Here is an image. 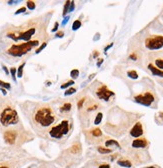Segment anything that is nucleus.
<instances>
[{
    "instance_id": "obj_32",
    "label": "nucleus",
    "mask_w": 163,
    "mask_h": 168,
    "mask_svg": "<svg viewBox=\"0 0 163 168\" xmlns=\"http://www.w3.org/2000/svg\"><path fill=\"white\" fill-rule=\"evenodd\" d=\"M129 59L133 60V61H136L138 59V56H137V53L136 52H133V53H131L129 55Z\"/></svg>"
},
{
    "instance_id": "obj_3",
    "label": "nucleus",
    "mask_w": 163,
    "mask_h": 168,
    "mask_svg": "<svg viewBox=\"0 0 163 168\" xmlns=\"http://www.w3.org/2000/svg\"><path fill=\"white\" fill-rule=\"evenodd\" d=\"M32 120L34 125L39 128H51L58 120V117L51 106L48 104H41L34 110Z\"/></svg>"
},
{
    "instance_id": "obj_15",
    "label": "nucleus",
    "mask_w": 163,
    "mask_h": 168,
    "mask_svg": "<svg viewBox=\"0 0 163 168\" xmlns=\"http://www.w3.org/2000/svg\"><path fill=\"white\" fill-rule=\"evenodd\" d=\"M89 133H90L92 137H96V138L97 137L102 136V131L100 128H98V127H95V128H93V129H91L90 131H89Z\"/></svg>"
},
{
    "instance_id": "obj_12",
    "label": "nucleus",
    "mask_w": 163,
    "mask_h": 168,
    "mask_svg": "<svg viewBox=\"0 0 163 168\" xmlns=\"http://www.w3.org/2000/svg\"><path fill=\"white\" fill-rule=\"evenodd\" d=\"M148 145V141L144 138H136L132 142V147L133 148H145Z\"/></svg>"
},
{
    "instance_id": "obj_36",
    "label": "nucleus",
    "mask_w": 163,
    "mask_h": 168,
    "mask_svg": "<svg viewBox=\"0 0 163 168\" xmlns=\"http://www.w3.org/2000/svg\"><path fill=\"white\" fill-rule=\"evenodd\" d=\"M75 2L74 1H71V4H70V7H69V13L72 12L73 10H74V7H75Z\"/></svg>"
},
{
    "instance_id": "obj_2",
    "label": "nucleus",
    "mask_w": 163,
    "mask_h": 168,
    "mask_svg": "<svg viewBox=\"0 0 163 168\" xmlns=\"http://www.w3.org/2000/svg\"><path fill=\"white\" fill-rule=\"evenodd\" d=\"M41 42L42 41L40 40H32L29 42L5 43V45H2V47L4 48L2 50V57L9 63L24 60L32 53L34 49L36 50L40 46Z\"/></svg>"
},
{
    "instance_id": "obj_23",
    "label": "nucleus",
    "mask_w": 163,
    "mask_h": 168,
    "mask_svg": "<svg viewBox=\"0 0 163 168\" xmlns=\"http://www.w3.org/2000/svg\"><path fill=\"white\" fill-rule=\"evenodd\" d=\"M26 5H27V8H28V9H30V10H34V9H35V7H36L35 2H34V1H31V0H29V1L26 2Z\"/></svg>"
},
{
    "instance_id": "obj_19",
    "label": "nucleus",
    "mask_w": 163,
    "mask_h": 168,
    "mask_svg": "<svg viewBox=\"0 0 163 168\" xmlns=\"http://www.w3.org/2000/svg\"><path fill=\"white\" fill-rule=\"evenodd\" d=\"M127 76L131 79H137L138 78V73L136 70H129L127 71Z\"/></svg>"
},
{
    "instance_id": "obj_8",
    "label": "nucleus",
    "mask_w": 163,
    "mask_h": 168,
    "mask_svg": "<svg viewBox=\"0 0 163 168\" xmlns=\"http://www.w3.org/2000/svg\"><path fill=\"white\" fill-rule=\"evenodd\" d=\"M95 94H96L97 97L101 100H104V101H109V99L114 96V92L107 88L106 85H101L100 87L97 88V90L95 91Z\"/></svg>"
},
{
    "instance_id": "obj_34",
    "label": "nucleus",
    "mask_w": 163,
    "mask_h": 168,
    "mask_svg": "<svg viewBox=\"0 0 163 168\" xmlns=\"http://www.w3.org/2000/svg\"><path fill=\"white\" fill-rule=\"evenodd\" d=\"M58 27H59V23L58 22H55V24H54V27L51 29L52 32H56L58 30Z\"/></svg>"
},
{
    "instance_id": "obj_20",
    "label": "nucleus",
    "mask_w": 163,
    "mask_h": 168,
    "mask_svg": "<svg viewBox=\"0 0 163 168\" xmlns=\"http://www.w3.org/2000/svg\"><path fill=\"white\" fill-rule=\"evenodd\" d=\"M97 150H98V152L101 154H108L112 152V149H109V148H107V147H98Z\"/></svg>"
},
{
    "instance_id": "obj_43",
    "label": "nucleus",
    "mask_w": 163,
    "mask_h": 168,
    "mask_svg": "<svg viewBox=\"0 0 163 168\" xmlns=\"http://www.w3.org/2000/svg\"><path fill=\"white\" fill-rule=\"evenodd\" d=\"M3 69H4V71H5V73H6V74H8V73H9V72H8V69L6 68V67L4 66V65H3Z\"/></svg>"
},
{
    "instance_id": "obj_24",
    "label": "nucleus",
    "mask_w": 163,
    "mask_h": 168,
    "mask_svg": "<svg viewBox=\"0 0 163 168\" xmlns=\"http://www.w3.org/2000/svg\"><path fill=\"white\" fill-rule=\"evenodd\" d=\"M0 87L3 89L4 88L7 89V90L11 89V85H10V83H8V82H4V81H2V80H0Z\"/></svg>"
},
{
    "instance_id": "obj_16",
    "label": "nucleus",
    "mask_w": 163,
    "mask_h": 168,
    "mask_svg": "<svg viewBox=\"0 0 163 168\" xmlns=\"http://www.w3.org/2000/svg\"><path fill=\"white\" fill-rule=\"evenodd\" d=\"M71 109H72V104H71L70 102H66V103H64L61 107H60V111H61V112H69Z\"/></svg>"
},
{
    "instance_id": "obj_22",
    "label": "nucleus",
    "mask_w": 163,
    "mask_h": 168,
    "mask_svg": "<svg viewBox=\"0 0 163 168\" xmlns=\"http://www.w3.org/2000/svg\"><path fill=\"white\" fill-rule=\"evenodd\" d=\"M102 117H103V114H102L101 112H99L98 114L96 115V117H95V120H94V124H95V125H98V124L101 123Z\"/></svg>"
},
{
    "instance_id": "obj_25",
    "label": "nucleus",
    "mask_w": 163,
    "mask_h": 168,
    "mask_svg": "<svg viewBox=\"0 0 163 168\" xmlns=\"http://www.w3.org/2000/svg\"><path fill=\"white\" fill-rule=\"evenodd\" d=\"M70 76L72 79H76L79 76V70L78 69H73V70L70 71Z\"/></svg>"
},
{
    "instance_id": "obj_21",
    "label": "nucleus",
    "mask_w": 163,
    "mask_h": 168,
    "mask_svg": "<svg viewBox=\"0 0 163 168\" xmlns=\"http://www.w3.org/2000/svg\"><path fill=\"white\" fill-rule=\"evenodd\" d=\"M25 66V62H23L22 64H20V66L18 67V69H17V77L18 78H21L23 75V68H24Z\"/></svg>"
},
{
    "instance_id": "obj_38",
    "label": "nucleus",
    "mask_w": 163,
    "mask_h": 168,
    "mask_svg": "<svg viewBox=\"0 0 163 168\" xmlns=\"http://www.w3.org/2000/svg\"><path fill=\"white\" fill-rule=\"evenodd\" d=\"M99 168H110V165L109 164H101Z\"/></svg>"
},
{
    "instance_id": "obj_4",
    "label": "nucleus",
    "mask_w": 163,
    "mask_h": 168,
    "mask_svg": "<svg viewBox=\"0 0 163 168\" xmlns=\"http://www.w3.org/2000/svg\"><path fill=\"white\" fill-rule=\"evenodd\" d=\"M0 123L4 127L16 125L19 123V115L14 107L7 105L2 109L0 112Z\"/></svg>"
},
{
    "instance_id": "obj_42",
    "label": "nucleus",
    "mask_w": 163,
    "mask_h": 168,
    "mask_svg": "<svg viewBox=\"0 0 163 168\" xmlns=\"http://www.w3.org/2000/svg\"><path fill=\"white\" fill-rule=\"evenodd\" d=\"M19 3V1H8V4H16Z\"/></svg>"
},
{
    "instance_id": "obj_29",
    "label": "nucleus",
    "mask_w": 163,
    "mask_h": 168,
    "mask_svg": "<svg viewBox=\"0 0 163 168\" xmlns=\"http://www.w3.org/2000/svg\"><path fill=\"white\" fill-rule=\"evenodd\" d=\"M75 92H76V89H75V88H73V87H70V88H69V89H67V90L65 91L64 95H65V96L72 95L73 93H75Z\"/></svg>"
},
{
    "instance_id": "obj_44",
    "label": "nucleus",
    "mask_w": 163,
    "mask_h": 168,
    "mask_svg": "<svg viewBox=\"0 0 163 168\" xmlns=\"http://www.w3.org/2000/svg\"><path fill=\"white\" fill-rule=\"evenodd\" d=\"M0 168H9L8 166H5V165H2V166H0Z\"/></svg>"
},
{
    "instance_id": "obj_13",
    "label": "nucleus",
    "mask_w": 163,
    "mask_h": 168,
    "mask_svg": "<svg viewBox=\"0 0 163 168\" xmlns=\"http://www.w3.org/2000/svg\"><path fill=\"white\" fill-rule=\"evenodd\" d=\"M147 67H148V69L150 70V72L153 74L154 76H157V77H163V71L160 70V69H158L157 67H155L152 63H149V64L147 65Z\"/></svg>"
},
{
    "instance_id": "obj_35",
    "label": "nucleus",
    "mask_w": 163,
    "mask_h": 168,
    "mask_svg": "<svg viewBox=\"0 0 163 168\" xmlns=\"http://www.w3.org/2000/svg\"><path fill=\"white\" fill-rule=\"evenodd\" d=\"M63 36H64V32L61 31V30L58 31L57 33L55 34V37H57V38H61V37H63Z\"/></svg>"
},
{
    "instance_id": "obj_28",
    "label": "nucleus",
    "mask_w": 163,
    "mask_h": 168,
    "mask_svg": "<svg viewBox=\"0 0 163 168\" xmlns=\"http://www.w3.org/2000/svg\"><path fill=\"white\" fill-rule=\"evenodd\" d=\"M10 73H11V76H12L13 81L16 82V74H17V69H16V68H14V67H12V68H10Z\"/></svg>"
},
{
    "instance_id": "obj_40",
    "label": "nucleus",
    "mask_w": 163,
    "mask_h": 168,
    "mask_svg": "<svg viewBox=\"0 0 163 168\" xmlns=\"http://www.w3.org/2000/svg\"><path fill=\"white\" fill-rule=\"evenodd\" d=\"M112 46H113V43H110V44H109V45H108V46H107V47H106V48H105V49H104V51H105V52H107V50H108V49H109V48H111Z\"/></svg>"
},
{
    "instance_id": "obj_9",
    "label": "nucleus",
    "mask_w": 163,
    "mask_h": 168,
    "mask_svg": "<svg viewBox=\"0 0 163 168\" xmlns=\"http://www.w3.org/2000/svg\"><path fill=\"white\" fill-rule=\"evenodd\" d=\"M17 137H18V131L16 129H8L4 132L3 138L7 144L13 145L17 141Z\"/></svg>"
},
{
    "instance_id": "obj_31",
    "label": "nucleus",
    "mask_w": 163,
    "mask_h": 168,
    "mask_svg": "<svg viewBox=\"0 0 163 168\" xmlns=\"http://www.w3.org/2000/svg\"><path fill=\"white\" fill-rule=\"evenodd\" d=\"M85 100H86V98L85 97H83V98H81V99L78 101V103H77V107L78 109H81L82 108V106H83V104L85 103Z\"/></svg>"
},
{
    "instance_id": "obj_17",
    "label": "nucleus",
    "mask_w": 163,
    "mask_h": 168,
    "mask_svg": "<svg viewBox=\"0 0 163 168\" xmlns=\"http://www.w3.org/2000/svg\"><path fill=\"white\" fill-rule=\"evenodd\" d=\"M105 146L106 147H110V146H115V147H117V148H121L120 147V144L118 143V141H116V140H107L105 142Z\"/></svg>"
},
{
    "instance_id": "obj_7",
    "label": "nucleus",
    "mask_w": 163,
    "mask_h": 168,
    "mask_svg": "<svg viewBox=\"0 0 163 168\" xmlns=\"http://www.w3.org/2000/svg\"><path fill=\"white\" fill-rule=\"evenodd\" d=\"M134 101L136 103H139L141 105H144V106H151L153 104V102L155 101V96L152 92L150 91H146L144 93H141V94L135 95L134 96Z\"/></svg>"
},
{
    "instance_id": "obj_30",
    "label": "nucleus",
    "mask_w": 163,
    "mask_h": 168,
    "mask_svg": "<svg viewBox=\"0 0 163 168\" xmlns=\"http://www.w3.org/2000/svg\"><path fill=\"white\" fill-rule=\"evenodd\" d=\"M74 84V81L73 80H70V81H68V82H66V83H64V84H62L61 86V89H65V88H68L70 85H73Z\"/></svg>"
},
{
    "instance_id": "obj_11",
    "label": "nucleus",
    "mask_w": 163,
    "mask_h": 168,
    "mask_svg": "<svg viewBox=\"0 0 163 168\" xmlns=\"http://www.w3.org/2000/svg\"><path fill=\"white\" fill-rule=\"evenodd\" d=\"M143 134V126L141 122H137L130 130V135L134 138H139Z\"/></svg>"
},
{
    "instance_id": "obj_37",
    "label": "nucleus",
    "mask_w": 163,
    "mask_h": 168,
    "mask_svg": "<svg viewBox=\"0 0 163 168\" xmlns=\"http://www.w3.org/2000/svg\"><path fill=\"white\" fill-rule=\"evenodd\" d=\"M69 18H70V16H65L64 17V19H63V22H62V25H65L67 22H68V20H69Z\"/></svg>"
},
{
    "instance_id": "obj_33",
    "label": "nucleus",
    "mask_w": 163,
    "mask_h": 168,
    "mask_svg": "<svg viewBox=\"0 0 163 168\" xmlns=\"http://www.w3.org/2000/svg\"><path fill=\"white\" fill-rule=\"evenodd\" d=\"M26 11V7H21V8H19L18 10H16V12H15V14H20V13H22V12H25Z\"/></svg>"
},
{
    "instance_id": "obj_5",
    "label": "nucleus",
    "mask_w": 163,
    "mask_h": 168,
    "mask_svg": "<svg viewBox=\"0 0 163 168\" xmlns=\"http://www.w3.org/2000/svg\"><path fill=\"white\" fill-rule=\"evenodd\" d=\"M70 129V123L68 120H62L59 124L54 125L49 129V135L51 138L54 139H61L63 136L67 135Z\"/></svg>"
},
{
    "instance_id": "obj_10",
    "label": "nucleus",
    "mask_w": 163,
    "mask_h": 168,
    "mask_svg": "<svg viewBox=\"0 0 163 168\" xmlns=\"http://www.w3.org/2000/svg\"><path fill=\"white\" fill-rule=\"evenodd\" d=\"M150 58L152 59V62H153L152 64L155 67H157L158 69L163 71V51L156 52V53L152 54Z\"/></svg>"
},
{
    "instance_id": "obj_18",
    "label": "nucleus",
    "mask_w": 163,
    "mask_h": 168,
    "mask_svg": "<svg viewBox=\"0 0 163 168\" xmlns=\"http://www.w3.org/2000/svg\"><path fill=\"white\" fill-rule=\"evenodd\" d=\"M70 4H71V1H66L65 2V4H64V9H63V13H62V15L63 16H66L67 15V13H69V7H70Z\"/></svg>"
},
{
    "instance_id": "obj_6",
    "label": "nucleus",
    "mask_w": 163,
    "mask_h": 168,
    "mask_svg": "<svg viewBox=\"0 0 163 168\" xmlns=\"http://www.w3.org/2000/svg\"><path fill=\"white\" fill-rule=\"evenodd\" d=\"M144 46L149 50H158L163 47V35H150L144 40Z\"/></svg>"
},
{
    "instance_id": "obj_39",
    "label": "nucleus",
    "mask_w": 163,
    "mask_h": 168,
    "mask_svg": "<svg viewBox=\"0 0 163 168\" xmlns=\"http://www.w3.org/2000/svg\"><path fill=\"white\" fill-rule=\"evenodd\" d=\"M102 63H103V59H98V62H97V66L100 67Z\"/></svg>"
},
{
    "instance_id": "obj_27",
    "label": "nucleus",
    "mask_w": 163,
    "mask_h": 168,
    "mask_svg": "<svg viewBox=\"0 0 163 168\" xmlns=\"http://www.w3.org/2000/svg\"><path fill=\"white\" fill-rule=\"evenodd\" d=\"M46 46H47V41H45V42H42V43H41L40 46H39V47L37 48V49L35 50V53H36V54L40 53V52L42 51V50L44 49V48L46 47Z\"/></svg>"
},
{
    "instance_id": "obj_41",
    "label": "nucleus",
    "mask_w": 163,
    "mask_h": 168,
    "mask_svg": "<svg viewBox=\"0 0 163 168\" xmlns=\"http://www.w3.org/2000/svg\"><path fill=\"white\" fill-rule=\"evenodd\" d=\"M99 55V52L98 51H96V50H95V51L94 52H93V57H97V56H98Z\"/></svg>"
},
{
    "instance_id": "obj_14",
    "label": "nucleus",
    "mask_w": 163,
    "mask_h": 168,
    "mask_svg": "<svg viewBox=\"0 0 163 168\" xmlns=\"http://www.w3.org/2000/svg\"><path fill=\"white\" fill-rule=\"evenodd\" d=\"M117 164L120 165L122 167H126V168H130L132 166V163L130 162L129 160H126V159H119L117 161Z\"/></svg>"
},
{
    "instance_id": "obj_45",
    "label": "nucleus",
    "mask_w": 163,
    "mask_h": 168,
    "mask_svg": "<svg viewBox=\"0 0 163 168\" xmlns=\"http://www.w3.org/2000/svg\"><path fill=\"white\" fill-rule=\"evenodd\" d=\"M146 168H155L154 166H149V167H146Z\"/></svg>"
},
{
    "instance_id": "obj_1",
    "label": "nucleus",
    "mask_w": 163,
    "mask_h": 168,
    "mask_svg": "<svg viewBox=\"0 0 163 168\" xmlns=\"http://www.w3.org/2000/svg\"><path fill=\"white\" fill-rule=\"evenodd\" d=\"M51 13L47 16H40L37 18L26 21L22 25L10 26L5 28L2 33V41L10 40L11 43L29 42L32 40H40L45 42L48 39V33L46 31L47 25L49 23ZM4 44V43H3Z\"/></svg>"
},
{
    "instance_id": "obj_26",
    "label": "nucleus",
    "mask_w": 163,
    "mask_h": 168,
    "mask_svg": "<svg viewBox=\"0 0 163 168\" xmlns=\"http://www.w3.org/2000/svg\"><path fill=\"white\" fill-rule=\"evenodd\" d=\"M80 27H81V21H80V20H75L74 22H73V25H72V30L76 31V30L79 29Z\"/></svg>"
}]
</instances>
